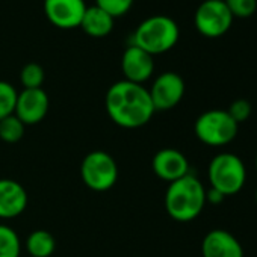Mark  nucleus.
I'll return each mask as SVG.
<instances>
[{"label":"nucleus","instance_id":"obj_8","mask_svg":"<svg viewBox=\"0 0 257 257\" xmlns=\"http://www.w3.org/2000/svg\"><path fill=\"white\" fill-rule=\"evenodd\" d=\"M155 110H170L176 107L185 95V80L174 71L158 76L149 89Z\"/></svg>","mask_w":257,"mask_h":257},{"label":"nucleus","instance_id":"obj_14","mask_svg":"<svg viewBox=\"0 0 257 257\" xmlns=\"http://www.w3.org/2000/svg\"><path fill=\"white\" fill-rule=\"evenodd\" d=\"M28 207L26 189L13 179H0V218H16Z\"/></svg>","mask_w":257,"mask_h":257},{"label":"nucleus","instance_id":"obj_12","mask_svg":"<svg viewBox=\"0 0 257 257\" xmlns=\"http://www.w3.org/2000/svg\"><path fill=\"white\" fill-rule=\"evenodd\" d=\"M152 168L159 179L170 183L189 174V162L186 156L176 149L159 150L152 161Z\"/></svg>","mask_w":257,"mask_h":257},{"label":"nucleus","instance_id":"obj_13","mask_svg":"<svg viewBox=\"0 0 257 257\" xmlns=\"http://www.w3.org/2000/svg\"><path fill=\"white\" fill-rule=\"evenodd\" d=\"M203 257H243V249L236 236L222 228L210 230L201 243Z\"/></svg>","mask_w":257,"mask_h":257},{"label":"nucleus","instance_id":"obj_15","mask_svg":"<svg viewBox=\"0 0 257 257\" xmlns=\"http://www.w3.org/2000/svg\"><path fill=\"white\" fill-rule=\"evenodd\" d=\"M113 17L97 5H92L86 8L79 28H82V31L92 38H104L113 31Z\"/></svg>","mask_w":257,"mask_h":257},{"label":"nucleus","instance_id":"obj_5","mask_svg":"<svg viewBox=\"0 0 257 257\" xmlns=\"http://www.w3.org/2000/svg\"><path fill=\"white\" fill-rule=\"evenodd\" d=\"M239 131V124L224 109L203 112L194 124L195 137L206 146L219 147L230 144Z\"/></svg>","mask_w":257,"mask_h":257},{"label":"nucleus","instance_id":"obj_4","mask_svg":"<svg viewBox=\"0 0 257 257\" xmlns=\"http://www.w3.org/2000/svg\"><path fill=\"white\" fill-rule=\"evenodd\" d=\"M210 188L219 191L224 197L237 194L246 180V170L242 159L233 153L216 155L207 168Z\"/></svg>","mask_w":257,"mask_h":257},{"label":"nucleus","instance_id":"obj_17","mask_svg":"<svg viewBox=\"0 0 257 257\" xmlns=\"http://www.w3.org/2000/svg\"><path fill=\"white\" fill-rule=\"evenodd\" d=\"M22 242L17 231L0 224V257H20Z\"/></svg>","mask_w":257,"mask_h":257},{"label":"nucleus","instance_id":"obj_19","mask_svg":"<svg viewBox=\"0 0 257 257\" xmlns=\"http://www.w3.org/2000/svg\"><path fill=\"white\" fill-rule=\"evenodd\" d=\"M17 89L5 80H0V119L14 113L17 104Z\"/></svg>","mask_w":257,"mask_h":257},{"label":"nucleus","instance_id":"obj_26","mask_svg":"<svg viewBox=\"0 0 257 257\" xmlns=\"http://www.w3.org/2000/svg\"><path fill=\"white\" fill-rule=\"evenodd\" d=\"M255 203H257V191H255Z\"/></svg>","mask_w":257,"mask_h":257},{"label":"nucleus","instance_id":"obj_10","mask_svg":"<svg viewBox=\"0 0 257 257\" xmlns=\"http://www.w3.org/2000/svg\"><path fill=\"white\" fill-rule=\"evenodd\" d=\"M49 95L43 88L23 89L22 92H19L14 115L25 125H34L44 119L49 112Z\"/></svg>","mask_w":257,"mask_h":257},{"label":"nucleus","instance_id":"obj_21","mask_svg":"<svg viewBox=\"0 0 257 257\" xmlns=\"http://www.w3.org/2000/svg\"><path fill=\"white\" fill-rule=\"evenodd\" d=\"M135 0H95V5L106 11L110 17L116 19L125 16L134 7Z\"/></svg>","mask_w":257,"mask_h":257},{"label":"nucleus","instance_id":"obj_6","mask_svg":"<svg viewBox=\"0 0 257 257\" xmlns=\"http://www.w3.org/2000/svg\"><path fill=\"white\" fill-rule=\"evenodd\" d=\"M80 177L83 183L92 191H109L118 179L116 162L106 152H91L83 158L80 164Z\"/></svg>","mask_w":257,"mask_h":257},{"label":"nucleus","instance_id":"obj_22","mask_svg":"<svg viewBox=\"0 0 257 257\" xmlns=\"http://www.w3.org/2000/svg\"><path fill=\"white\" fill-rule=\"evenodd\" d=\"M224 2L233 19H248L257 10V0H224Z\"/></svg>","mask_w":257,"mask_h":257},{"label":"nucleus","instance_id":"obj_18","mask_svg":"<svg viewBox=\"0 0 257 257\" xmlns=\"http://www.w3.org/2000/svg\"><path fill=\"white\" fill-rule=\"evenodd\" d=\"M25 128L26 125L13 113L4 119H0V140L8 144L19 143L25 135Z\"/></svg>","mask_w":257,"mask_h":257},{"label":"nucleus","instance_id":"obj_2","mask_svg":"<svg viewBox=\"0 0 257 257\" xmlns=\"http://www.w3.org/2000/svg\"><path fill=\"white\" fill-rule=\"evenodd\" d=\"M206 203V189L191 173L171 182L165 192V209L168 215L179 222L195 219L203 212Z\"/></svg>","mask_w":257,"mask_h":257},{"label":"nucleus","instance_id":"obj_7","mask_svg":"<svg viewBox=\"0 0 257 257\" xmlns=\"http://www.w3.org/2000/svg\"><path fill=\"white\" fill-rule=\"evenodd\" d=\"M194 25L200 35L219 38L230 31L233 16L224 0H203L194 14Z\"/></svg>","mask_w":257,"mask_h":257},{"label":"nucleus","instance_id":"obj_16","mask_svg":"<svg viewBox=\"0 0 257 257\" xmlns=\"http://www.w3.org/2000/svg\"><path fill=\"white\" fill-rule=\"evenodd\" d=\"M26 248L29 257H50L56 248V242L49 231L35 230L28 236Z\"/></svg>","mask_w":257,"mask_h":257},{"label":"nucleus","instance_id":"obj_3","mask_svg":"<svg viewBox=\"0 0 257 257\" xmlns=\"http://www.w3.org/2000/svg\"><path fill=\"white\" fill-rule=\"evenodd\" d=\"M179 37L180 29L176 20L168 16H153L140 23L131 44L155 56L171 50L177 44Z\"/></svg>","mask_w":257,"mask_h":257},{"label":"nucleus","instance_id":"obj_1","mask_svg":"<svg viewBox=\"0 0 257 257\" xmlns=\"http://www.w3.org/2000/svg\"><path fill=\"white\" fill-rule=\"evenodd\" d=\"M104 106L109 118L122 128H138L150 122L155 110L149 89L144 85L119 80L106 92Z\"/></svg>","mask_w":257,"mask_h":257},{"label":"nucleus","instance_id":"obj_9","mask_svg":"<svg viewBox=\"0 0 257 257\" xmlns=\"http://www.w3.org/2000/svg\"><path fill=\"white\" fill-rule=\"evenodd\" d=\"M47 20L59 29H74L80 26L86 11L85 0H44Z\"/></svg>","mask_w":257,"mask_h":257},{"label":"nucleus","instance_id":"obj_20","mask_svg":"<svg viewBox=\"0 0 257 257\" xmlns=\"http://www.w3.org/2000/svg\"><path fill=\"white\" fill-rule=\"evenodd\" d=\"M20 82L25 89H37L41 88L44 82V70L40 64L31 62L26 64L20 71Z\"/></svg>","mask_w":257,"mask_h":257},{"label":"nucleus","instance_id":"obj_11","mask_svg":"<svg viewBox=\"0 0 257 257\" xmlns=\"http://www.w3.org/2000/svg\"><path fill=\"white\" fill-rule=\"evenodd\" d=\"M121 70L124 74V80L143 85L147 82L155 71L153 56L143 49L131 44L122 53L121 58Z\"/></svg>","mask_w":257,"mask_h":257},{"label":"nucleus","instance_id":"obj_25","mask_svg":"<svg viewBox=\"0 0 257 257\" xmlns=\"http://www.w3.org/2000/svg\"><path fill=\"white\" fill-rule=\"evenodd\" d=\"M255 171H257V156H255Z\"/></svg>","mask_w":257,"mask_h":257},{"label":"nucleus","instance_id":"obj_24","mask_svg":"<svg viewBox=\"0 0 257 257\" xmlns=\"http://www.w3.org/2000/svg\"><path fill=\"white\" fill-rule=\"evenodd\" d=\"M224 198H225V197H224L219 191H216V189H213V188H210L209 191H206V201H209V203L219 204Z\"/></svg>","mask_w":257,"mask_h":257},{"label":"nucleus","instance_id":"obj_23","mask_svg":"<svg viewBox=\"0 0 257 257\" xmlns=\"http://www.w3.org/2000/svg\"><path fill=\"white\" fill-rule=\"evenodd\" d=\"M251 103L248 101V100H245V98H237V100H234L231 104H230V107H228V113H230V116L239 124V122H243V121H246L248 118H249V115H251Z\"/></svg>","mask_w":257,"mask_h":257}]
</instances>
